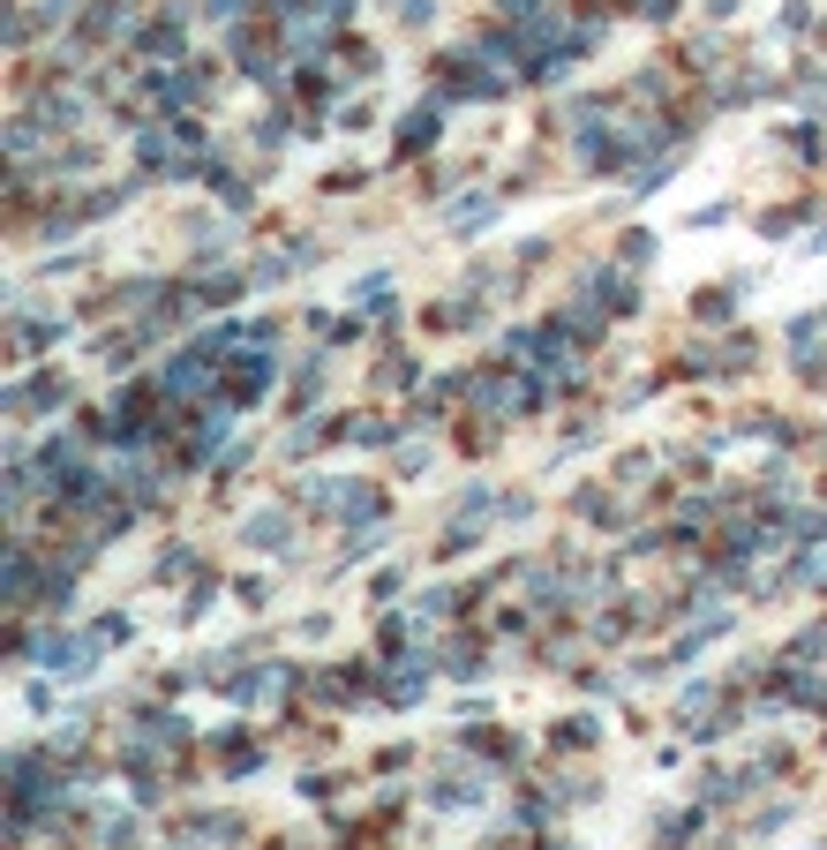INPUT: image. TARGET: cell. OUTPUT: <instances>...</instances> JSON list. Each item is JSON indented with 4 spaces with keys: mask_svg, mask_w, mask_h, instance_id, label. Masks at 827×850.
<instances>
[{
    "mask_svg": "<svg viewBox=\"0 0 827 850\" xmlns=\"http://www.w3.org/2000/svg\"><path fill=\"white\" fill-rule=\"evenodd\" d=\"M640 8H647V15H669V0H640Z\"/></svg>",
    "mask_w": 827,
    "mask_h": 850,
    "instance_id": "cell-5",
    "label": "cell"
},
{
    "mask_svg": "<svg viewBox=\"0 0 827 850\" xmlns=\"http://www.w3.org/2000/svg\"><path fill=\"white\" fill-rule=\"evenodd\" d=\"M204 384H211V362L189 354V362H173V369H165V399H196Z\"/></svg>",
    "mask_w": 827,
    "mask_h": 850,
    "instance_id": "cell-1",
    "label": "cell"
},
{
    "mask_svg": "<svg viewBox=\"0 0 827 850\" xmlns=\"http://www.w3.org/2000/svg\"><path fill=\"white\" fill-rule=\"evenodd\" d=\"M429 136H437V114H414V121L399 128V151H421Z\"/></svg>",
    "mask_w": 827,
    "mask_h": 850,
    "instance_id": "cell-3",
    "label": "cell"
},
{
    "mask_svg": "<svg viewBox=\"0 0 827 850\" xmlns=\"http://www.w3.org/2000/svg\"><path fill=\"white\" fill-rule=\"evenodd\" d=\"M504 8H519V15H527V0H504Z\"/></svg>",
    "mask_w": 827,
    "mask_h": 850,
    "instance_id": "cell-6",
    "label": "cell"
},
{
    "mask_svg": "<svg viewBox=\"0 0 827 850\" xmlns=\"http://www.w3.org/2000/svg\"><path fill=\"white\" fill-rule=\"evenodd\" d=\"M241 8H248V0H211V15H218V23H234Z\"/></svg>",
    "mask_w": 827,
    "mask_h": 850,
    "instance_id": "cell-4",
    "label": "cell"
},
{
    "mask_svg": "<svg viewBox=\"0 0 827 850\" xmlns=\"http://www.w3.org/2000/svg\"><path fill=\"white\" fill-rule=\"evenodd\" d=\"M128 31V0H98V15H90V39H121Z\"/></svg>",
    "mask_w": 827,
    "mask_h": 850,
    "instance_id": "cell-2",
    "label": "cell"
}]
</instances>
